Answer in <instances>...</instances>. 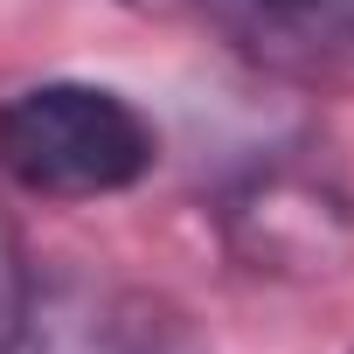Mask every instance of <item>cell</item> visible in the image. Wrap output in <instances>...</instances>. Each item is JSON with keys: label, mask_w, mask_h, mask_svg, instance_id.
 <instances>
[{"label": "cell", "mask_w": 354, "mask_h": 354, "mask_svg": "<svg viewBox=\"0 0 354 354\" xmlns=\"http://www.w3.org/2000/svg\"><path fill=\"white\" fill-rule=\"evenodd\" d=\"M160 160V132L132 97L84 77H49L0 97V174L42 202H97L139 188Z\"/></svg>", "instance_id": "obj_1"}, {"label": "cell", "mask_w": 354, "mask_h": 354, "mask_svg": "<svg viewBox=\"0 0 354 354\" xmlns=\"http://www.w3.org/2000/svg\"><path fill=\"white\" fill-rule=\"evenodd\" d=\"M15 354H209L202 333L139 285L56 271L35 278Z\"/></svg>", "instance_id": "obj_2"}, {"label": "cell", "mask_w": 354, "mask_h": 354, "mask_svg": "<svg viewBox=\"0 0 354 354\" xmlns=\"http://www.w3.org/2000/svg\"><path fill=\"white\" fill-rule=\"evenodd\" d=\"M153 15H181V21H216L243 42L271 49H333L354 42V0H139Z\"/></svg>", "instance_id": "obj_3"}, {"label": "cell", "mask_w": 354, "mask_h": 354, "mask_svg": "<svg viewBox=\"0 0 354 354\" xmlns=\"http://www.w3.org/2000/svg\"><path fill=\"white\" fill-rule=\"evenodd\" d=\"M28 292H35V271H28V250L0 209V354L21 347V319H28Z\"/></svg>", "instance_id": "obj_4"}]
</instances>
